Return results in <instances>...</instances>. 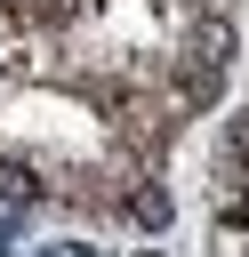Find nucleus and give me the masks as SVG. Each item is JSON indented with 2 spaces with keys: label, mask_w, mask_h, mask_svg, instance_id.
I'll return each instance as SVG.
<instances>
[{
  "label": "nucleus",
  "mask_w": 249,
  "mask_h": 257,
  "mask_svg": "<svg viewBox=\"0 0 249 257\" xmlns=\"http://www.w3.org/2000/svg\"><path fill=\"white\" fill-rule=\"evenodd\" d=\"M112 217H120V225H137V233H169V217H177V201H169V185H161V169H137V177L120 185V201H112Z\"/></svg>",
  "instance_id": "f257e3e1"
},
{
  "label": "nucleus",
  "mask_w": 249,
  "mask_h": 257,
  "mask_svg": "<svg viewBox=\"0 0 249 257\" xmlns=\"http://www.w3.org/2000/svg\"><path fill=\"white\" fill-rule=\"evenodd\" d=\"M233 48H241V32H233V16L209 0V8H193V24H185V56L193 64H209V72H233Z\"/></svg>",
  "instance_id": "f03ea898"
},
{
  "label": "nucleus",
  "mask_w": 249,
  "mask_h": 257,
  "mask_svg": "<svg viewBox=\"0 0 249 257\" xmlns=\"http://www.w3.org/2000/svg\"><path fill=\"white\" fill-rule=\"evenodd\" d=\"M0 201H8V209H40V201H48V169L0 153Z\"/></svg>",
  "instance_id": "7ed1b4c3"
},
{
  "label": "nucleus",
  "mask_w": 249,
  "mask_h": 257,
  "mask_svg": "<svg viewBox=\"0 0 249 257\" xmlns=\"http://www.w3.org/2000/svg\"><path fill=\"white\" fill-rule=\"evenodd\" d=\"M217 169L225 177H249V104L225 120V145H217Z\"/></svg>",
  "instance_id": "20e7f679"
},
{
  "label": "nucleus",
  "mask_w": 249,
  "mask_h": 257,
  "mask_svg": "<svg viewBox=\"0 0 249 257\" xmlns=\"http://www.w3.org/2000/svg\"><path fill=\"white\" fill-rule=\"evenodd\" d=\"M40 257H56V249H40Z\"/></svg>",
  "instance_id": "39448f33"
},
{
  "label": "nucleus",
  "mask_w": 249,
  "mask_h": 257,
  "mask_svg": "<svg viewBox=\"0 0 249 257\" xmlns=\"http://www.w3.org/2000/svg\"><path fill=\"white\" fill-rule=\"evenodd\" d=\"M193 8H209V0H193Z\"/></svg>",
  "instance_id": "423d86ee"
},
{
  "label": "nucleus",
  "mask_w": 249,
  "mask_h": 257,
  "mask_svg": "<svg viewBox=\"0 0 249 257\" xmlns=\"http://www.w3.org/2000/svg\"><path fill=\"white\" fill-rule=\"evenodd\" d=\"M0 241H8V233H0Z\"/></svg>",
  "instance_id": "0eeeda50"
}]
</instances>
